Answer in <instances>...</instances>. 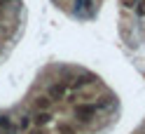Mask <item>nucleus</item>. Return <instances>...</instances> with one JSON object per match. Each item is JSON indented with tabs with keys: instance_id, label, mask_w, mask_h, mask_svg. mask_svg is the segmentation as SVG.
Segmentation results:
<instances>
[{
	"instance_id": "obj_1",
	"label": "nucleus",
	"mask_w": 145,
	"mask_h": 134,
	"mask_svg": "<svg viewBox=\"0 0 145 134\" xmlns=\"http://www.w3.org/2000/svg\"><path fill=\"white\" fill-rule=\"evenodd\" d=\"M75 118L80 122H91L96 118V104H75Z\"/></svg>"
},
{
	"instance_id": "obj_2",
	"label": "nucleus",
	"mask_w": 145,
	"mask_h": 134,
	"mask_svg": "<svg viewBox=\"0 0 145 134\" xmlns=\"http://www.w3.org/2000/svg\"><path fill=\"white\" fill-rule=\"evenodd\" d=\"M47 96L52 101H59V99H63L66 96V85L63 83H54V85H49V89H47Z\"/></svg>"
},
{
	"instance_id": "obj_3",
	"label": "nucleus",
	"mask_w": 145,
	"mask_h": 134,
	"mask_svg": "<svg viewBox=\"0 0 145 134\" xmlns=\"http://www.w3.org/2000/svg\"><path fill=\"white\" fill-rule=\"evenodd\" d=\"M52 99L47 94H40V96H35V101H33V106H35V111H49L52 108Z\"/></svg>"
},
{
	"instance_id": "obj_4",
	"label": "nucleus",
	"mask_w": 145,
	"mask_h": 134,
	"mask_svg": "<svg viewBox=\"0 0 145 134\" xmlns=\"http://www.w3.org/2000/svg\"><path fill=\"white\" fill-rule=\"evenodd\" d=\"M33 125H38V127H42V125H47V122H52V113L49 111H35V115H33V120H31Z\"/></svg>"
},
{
	"instance_id": "obj_5",
	"label": "nucleus",
	"mask_w": 145,
	"mask_h": 134,
	"mask_svg": "<svg viewBox=\"0 0 145 134\" xmlns=\"http://www.w3.org/2000/svg\"><path fill=\"white\" fill-rule=\"evenodd\" d=\"M56 132H59V134H77L75 125H70V122H59V125H56Z\"/></svg>"
},
{
	"instance_id": "obj_6",
	"label": "nucleus",
	"mask_w": 145,
	"mask_h": 134,
	"mask_svg": "<svg viewBox=\"0 0 145 134\" xmlns=\"http://www.w3.org/2000/svg\"><path fill=\"white\" fill-rule=\"evenodd\" d=\"M136 14L145 17V0H138V3H136Z\"/></svg>"
},
{
	"instance_id": "obj_7",
	"label": "nucleus",
	"mask_w": 145,
	"mask_h": 134,
	"mask_svg": "<svg viewBox=\"0 0 145 134\" xmlns=\"http://www.w3.org/2000/svg\"><path fill=\"white\" fill-rule=\"evenodd\" d=\"M28 125H31L28 115H21V118H19V129H28Z\"/></svg>"
},
{
	"instance_id": "obj_8",
	"label": "nucleus",
	"mask_w": 145,
	"mask_h": 134,
	"mask_svg": "<svg viewBox=\"0 0 145 134\" xmlns=\"http://www.w3.org/2000/svg\"><path fill=\"white\" fill-rule=\"evenodd\" d=\"M136 3H138V0H122V5L126 7V10H131V7H136Z\"/></svg>"
},
{
	"instance_id": "obj_9",
	"label": "nucleus",
	"mask_w": 145,
	"mask_h": 134,
	"mask_svg": "<svg viewBox=\"0 0 145 134\" xmlns=\"http://www.w3.org/2000/svg\"><path fill=\"white\" fill-rule=\"evenodd\" d=\"M33 134H44V132H42V129H40V132H33Z\"/></svg>"
}]
</instances>
